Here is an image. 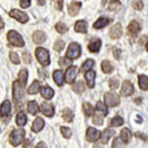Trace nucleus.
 <instances>
[{"label": "nucleus", "mask_w": 148, "mask_h": 148, "mask_svg": "<svg viewBox=\"0 0 148 148\" xmlns=\"http://www.w3.org/2000/svg\"><path fill=\"white\" fill-rule=\"evenodd\" d=\"M80 8H82V3H79V1L72 3L71 5L68 6V12H69V15H72V16L78 15V12H79Z\"/></svg>", "instance_id": "nucleus-18"}, {"label": "nucleus", "mask_w": 148, "mask_h": 148, "mask_svg": "<svg viewBox=\"0 0 148 148\" xmlns=\"http://www.w3.org/2000/svg\"><path fill=\"white\" fill-rule=\"evenodd\" d=\"M122 35V26L121 24H115L110 29V37L114 40L120 38Z\"/></svg>", "instance_id": "nucleus-11"}, {"label": "nucleus", "mask_w": 148, "mask_h": 148, "mask_svg": "<svg viewBox=\"0 0 148 148\" xmlns=\"http://www.w3.org/2000/svg\"><path fill=\"white\" fill-rule=\"evenodd\" d=\"M125 147V143L121 141V138L117 137V138H114V142L111 145V148H123Z\"/></svg>", "instance_id": "nucleus-41"}, {"label": "nucleus", "mask_w": 148, "mask_h": 148, "mask_svg": "<svg viewBox=\"0 0 148 148\" xmlns=\"http://www.w3.org/2000/svg\"><path fill=\"white\" fill-rule=\"evenodd\" d=\"M56 30H57L59 34H64V32L68 31V27L66 24H63V22H58V24L56 25Z\"/></svg>", "instance_id": "nucleus-43"}, {"label": "nucleus", "mask_w": 148, "mask_h": 148, "mask_svg": "<svg viewBox=\"0 0 148 148\" xmlns=\"http://www.w3.org/2000/svg\"><path fill=\"white\" fill-rule=\"evenodd\" d=\"M63 5V1H62V0H59V1L57 3V6H56V8H57V10H62V6Z\"/></svg>", "instance_id": "nucleus-51"}, {"label": "nucleus", "mask_w": 148, "mask_h": 148, "mask_svg": "<svg viewBox=\"0 0 148 148\" xmlns=\"http://www.w3.org/2000/svg\"><path fill=\"white\" fill-rule=\"evenodd\" d=\"M27 111L31 114V115H36L37 112L40 111V106L36 101H30L29 105H27Z\"/></svg>", "instance_id": "nucleus-27"}, {"label": "nucleus", "mask_w": 148, "mask_h": 148, "mask_svg": "<svg viewBox=\"0 0 148 148\" xmlns=\"http://www.w3.org/2000/svg\"><path fill=\"white\" fill-rule=\"evenodd\" d=\"M104 100L105 104L109 106H117L120 104V96L116 94V92H105L104 95Z\"/></svg>", "instance_id": "nucleus-5"}, {"label": "nucleus", "mask_w": 148, "mask_h": 148, "mask_svg": "<svg viewBox=\"0 0 148 148\" xmlns=\"http://www.w3.org/2000/svg\"><path fill=\"white\" fill-rule=\"evenodd\" d=\"M135 91V88H133V84L130 80H125L123 84L121 86V95L123 96H130L131 94H133Z\"/></svg>", "instance_id": "nucleus-9"}, {"label": "nucleus", "mask_w": 148, "mask_h": 148, "mask_svg": "<svg viewBox=\"0 0 148 148\" xmlns=\"http://www.w3.org/2000/svg\"><path fill=\"white\" fill-rule=\"evenodd\" d=\"M37 4L38 5H46V0H37Z\"/></svg>", "instance_id": "nucleus-54"}, {"label": "nucleus", "mask_w": 148, "mask_h": 148, "mask_svg": "<svg viewBox=\"0 0 148 148\" xmlns=\"http://www.w3.org/2000/svg\"><path fill=\"white\" fill-rule=\"evenodd\" d=\"M138 84H140V88L142 90L147 91L148 89V77L146 74H142V75L138 77Z\"/></svg>", "instance_id": "nucleus-25"}, {"label": "nucleus", "mask_w": 148, "mask_h": 148, "mask_svg": "<svg viewBox=\"0 0 148 148\" xmlns=\"http://www.w3.org/2000/svg\"><path fill=\"white\" fill-rule=\"evenodd\" d=\"M100 138V132L94 127H89L86 130V140L89 142H95Z\"/></svg>", "instance_id": "nucleus-10"}, {"label": "nucleus", "mask_w": 148, "mask_h": 148, "mask_svg": "<svg viewBox=\"0 0 148 148\" xmlns=\"http://www.w3.org/2000/svg\"><path fill=\"white\" fill-rule=\"evenodd\" d=\"M108 9L110 11H117L121 9V3H120V0H111L108 5Z\"/></svg>", "instance_id": "nucleus-31"}, {"label": "nucleus", "mask_w": 148, "mask_h": 148, "mask_svg": "<svg viewBox=\"0 0 148 148\" xmlns=\"http://www.w3.org/2000/svg\"><path fill=\"white\" fill-rule=\"evenodd\" d=\"M109 22H110V20L108 17H100L99 20H96L94 22V29L100 30V29H103V27H105L106 25L109 24Z\"/></svg>", "instance_id": "nucleus-24"}, {"label": "nucleus", "mask_w": 148, "mask_h": 148, "mask_svg": "<svg viewBox=\"0 0 148 148\" xmlns=\"http://www.w3.org/2000/svg\"><path fill=\"white\" fill-rule=\"evenodd\" d=\"M101 71L106 74H110L114 71V66L109 61H103V63H101Z\"/></svg>", "instance_id": "nucleus-28"}, {"label": "nucleus", "mask_w": 148, "mask_h": 148, "mask_svg": "<svg viewBox=\"0 0 148 148\" xmlns=\"http://www.w3.org/2000/svg\"><path fill=\"white\" fill-rule=\"evenodd\" d=\"M53 48H54V51H57V52H61V51L64 48V42L62 40H58L57 42L53 45Z\"/></svg>", "instance_id": "nucleus-44"}, {"label": "nucleus", "mask_w": 148, "mask_h": 148, "mask_svg": "<svg viewBox=\"0 0 148 148\" xmlns=\"http://www.w3.org/2000/svg\"><path fill=\"white\" fill-rule=\"evenodd\" d=\"M94 61L92 59H86V61L82 64V68H80V71L83 72V73H85V72H88V71H90V69L94 67Z\"/></svg>", "instance_id": "nucleus-33"}, {"label": "nucleus", "mask_w": 148, "mask_h": 148, "mask_svg": "<svg viewBox=\"0 0 148 148\" xmlns=\"http://www.w3.org/2000/svg\"><path fill=\"white\" fill-rule=\"evenodd\" d=\"M78 72H79V69H78V67H75V66H71V67H68L66 74H64V77H66L67 83H69V84H71V83H73V82H74V79H75L77 75H78Z\"/></svg>", "instance_id": "nucleus-8"}, {"label": "nucleus", "mask_w": 148, "mask_h": 148, "mask_svg": "<svg viewBox=\"0 0 148 148\" xmlns=\"http://www.w3.org/2000/svg\"><path fill=\"white\" fill-rule=\"evenodd\" d=\"M61 132H62L63 137H66V138H71L72 137V130L71 128H68V127H61Z\"/></svg>", "instance_id": "nucleus-45"}, {"label": "nucleus", "mask_w": 148, "mask_h": 148, "mask_svg": "<svg viewBox=\"0 0 148 148\" xmlns=\"http://www.w3.org/2000/svg\"><path fill=\"white\" fill-rule=\"evenodd\" d=\"M71 59H69L68 57H62L61 59H59V66L61 67H64V68H68V67H71Z\"/></svg>", "instance_id": "nucleus-42"}, {"label": "nucleus", "mask_w": 148, "mask_h": 148, "mask_svg": "<svg viewBox=\"0 0 148 148\" xmlns=\"http://www.w3.org/2000/svg\"><path fill=\"white\" fill-rule=\"evenodd\" d=\"M36 58L42 66H48L49 64V54H48V51L42 47H38L36 48Z\"/></svg>", "instance_id": "nucleus-4"}, {"label": "nucleus", "mask_w": 148, "mask_h": 148, "mask_svg": "<svg viewBox=\"0 0 148 148\" xmlns=\"http://www.w3.org/2000/svg\"><path fill=\"white\" fill-rule=\"evenodd\" d=\"M3 27H4V21H3V18L0 17V30H1Z\"/></svg>", "instance_id": "nucleus-56"}, {"label": "nucleus", "mask_w": 148, "mask_h": 148, "mask_svg": "<svg viewBox=\"0 0 148 148\" xmlns=\"http://www.w3.org/2000/svg\"><path fill=\"white\" fill-rule=\"evenodd\" d=\"M63 119H64V121H67V122H72L73 121V111L71 109H64L63 110Z\"/></svg>", "instance_id": "nucleus-36"}, {"label": "nucleus", "mask_w": 148, "mask_h": 148, "mask_svg": "<svg viewBox=\"0 0 148 148\" xmlns=\"http://www.w3.org/2000/svg\"><path fill=\"white\" fill-rule=\"evenodd\" d=\"M95 77H96V73L92 71V69H90V71L85 72V82L89 88H94L95 85Z\"/></svg>", "instance_id": "nucleus-13"}, {"label": "nucleus", "mask_w": 148, "mask_h": 148, "mask_svg": "<svg viewBox=\"0 0 148 148\" xmlns=\"http://www.w3.org/2000/svg\"><path fill=\"white\" fill-rule=\"evenodd\" d=\"M83 111H84L85 116L89 117V116H91V114L94 112V109H92V106L89 103H84L83 104Z\"/></svg>", "instance_id": "nucleus-38"}, {"label": "nucleus", "mask_w": 148, "mask_h": 148, "mask_svg": "<svg viewBox=\"0 0 148 148\" xmlns=\"http://www.w3.org/2000/svg\"><path fill=\"white\" fill-rule=\"evenodd\" d=\"M120 85V80H119V78L117 77H115V78H111V79L109 80V86H110V89H117Z\"/></svg>", "instance_id": "nucleus-40"}, {"label": "nucleus", "mask_w": 148, "mask_h": 148, "mask_svg": "<svg viewBox=\"0 0 148 148\" xmlns=\"http://www.w3.org/2000/svg\"><path fill=\"white\" fill-rule=\"evenodd\" d=\"M41 90V95H42V98L45 100H51L54 96V91L52 88H49L48 85H43L42 88H40Z\"/></svg>", "instance_id": "nucleus-12"}, {"label": "nucleus", "mask_w": 148, "mask_h": 148, "mask_svg": "<svg viewBox=\"0 0 148 148\" xmlns=\"http://www.w3.org/2000/svg\"><path fill=\"white\" fill-rule=\"evenodd\" d=\"M10 16L14 17L15 20H17L18 22H21V24H25V22L29 21V16H27V14L24 12V11H21V10H17V9L10 11Z\"/></svg>", "instance_id": "nucleus-7"}, {"label": "nucleus", "mask_w": 148, "mask_h": 148, "mask_svg": "<svg viewBox=\"0 0 148 148\" xmlns=\"http://www.w3.org/2000/svg\"><path fill=\"white\" fill-rule=\"evenodd\" d=\"M27 122V117H26V115L24 112H18L17 114V116H16V125L18 127H22V126H25Z\"/></svg>", "instance_id": "nucleus-29"}, {"label": "nucleus", "mask_w": 148, "mask_h": 148, "mask_svg": "<svg viewBox=\"0 0 148 148\" xmlns=\"http://www.w3.org/2000/svg\"><path fill=\"white\" fill-rule=\"evenodd\" d=\"M132 6H133V9H136V10H142L143 9V1H141V0H136V1H133Z\"/></svg>", "instance_id": "nucleus-47"}, {"label": "nucleus", "mask_w": 148, "mask_h": 148, "mask_svg": "<svg viewBox=\"0 0 148 148\" xmlns=\"http://www.w3.org/2000/svg\"><path fill=\"white\" fill-rule=\"evenodd\" d=\"M25 86L21 85L20 83L17 80L14 83V86H12V91H14V101L17 104V108H20L21 106V103L24 101L25 99Z\"/></svg>", "instance_id": "nucleus-1"}, {"label": "nucleus", "mask_w": 148, "mask_h": 148, "mask_svg": "<svg viewBox=\"0 0 148 148\" xmlns=\"http://www.w3.org/2000/svg\"><path fill=\"white\" fill-rule=\"evenodd\" d=\"M45 127V121L41 117H37L35 121H34V123H32V126H31V130L34 132H40L41 130H42Z\"/></svg>", "instance_id": "nucleus-20"}, {"label": "nucleus", "mask_w": 148, "mask_h": 148, "mask_svg": "<svg viewBox=\"0 0 148 148\" xmlns=\"http://www.w3.org/2000/svg\"><path fill=\"white\" fill-rule=\"evenodd\" d=\"M95 111H98V112H100L101 115H104V116L108 115V108H106V105L104 103H101V101H99V103L96 104Z\"/></svg>", "instance_id": "nucleus-34"}, {"label": "nucleus", "mask_w": 148, "mask_h": 148, "mask_svg": "<svg viewBox=\"0 0 148 148\" xmlns=\"http://www.w3.org/2000/svg\"><path fill=\"white\" fill-rule=\"evenodd\" d=\"M20 5L21 8H29L31 5V0H20Z\"/></svg>", "instance_id": "nucleus-49"}, {"label": "nucleus", "mask_w": 148, "mask_h": 148, "mask_svg": "<svg viewBox=\"0 0 148 148\" xmlns=\"http://www.w3.org/2000/svg\"><path fill=\"white\" fill-rule=\"evenodd\" d=\"M8 42L10 46H16V47H22L25 45V41L22 38V36L16 31H9Z\"/></svg>", "instance_id": "nucleus-2"}, {"label": "nucleus", "mask_w": 148, "mask_h": 148, "mask_svg": "<svg viewBox=\"0 0 148 148\" xmlns=\"http://www.w3.org/2000/svg\"><path fill=\"white\" fill-rule=\"evenodd\" d=\"M30 146H31V141H26L24 145V148H30Z\"/></svg>", "instance_id": "nucleus-53"}, {"label": "nucleus", "mask_w": 148, "mask_h": 148, "mask_svg": "<svg viewBox=\"0 0 148 148\" xmlns=\"http://www.w3.org/2000/svg\"><path fill=\"white\" fill-rule=\"evenodd\" d=\"M141 31V25H140V22L138 21H131V24L128 25V32L131 35H137L138 32Z\"/></svg>", "instance_id": "nucleus-22"}, {"label": "nucleus", "mask_w": 148, "mask_h": 148, "mask_svg": "<svg viewBox=\"0 0 148 148\" xmlns=\"http://www.w3.org/2000/svg\"><path fill=\"white\" fill-rule=\"evenodd\" d=\"M10 59H11V62L14 64H18V63H20V58H18L17 53H15V52H10Z\"/></svg>", "instance_id": "nucleus-46"}, {"label": "nucleus", "mask_w": 148, "mask_h": 148, "mask_svg": "<svg viewBox=\"0 0 148 148\" xmlns=\"http://www.w3.org/2000/svg\"><path fill=\"white\" fill-rule=\"evenodd\" d=\"M122 123H123V119L120 116H115L114 119H111L109 122L110 126H114V127H119V126H121Z\"/></svg>", "instance_id": "nucleus-37"}, {"label": "nucleus", "mask_w": 148, "mask_h": 148, "mask_svg": "<svg viewBox=\"0 0 148 148\" xmlns=\"http://www.w3.org/2000/svg\"><path fill=\"white\" fill-rule=\"evenodd\" d=\"M120 138H121V141L125 143V145H126V143H128L130 141H131V138H132L131 131H130L128 128H122L121 135H120Z\"/></svg>", "instance_id": "nucleus-23"}, {"label": "nucleus", "mask_w": 148, "mask_h": 148, "mask_svg": "<svg viewBox=\"0 0 148 148\" xmlns=\"http://www.w3.org/2000/svg\"><path fill=\"white\" fill-rule=\"evenodd\" d=\"M95 115H94V117H92V123L94 125H98V126H100V125H103L104 122V115H101L100 112H98V111H95Z\"/></svg>", "instance_id": "nucleus-35"}, {"label": "nucleus", "mask_w": 148, "mask_h": 148, "mask_svg": "<svg viewBox=\"0 0 148 148\" xmlns=\"http://www.w3.org/2000/svg\"><path fill=\"white\" fill-rule=\"evenodd\" d=\"M41 111L46 115V116H53V114H54V106L51 104V103H43L42 106H41Z\"/></svg>", "instance_id": "nucleus-15"}, {"label": "nucleus", "mask_w": 148, "mask_h": 148, "mask_svg": "<svg viewBox=\"0 0 148 148\" xmlns=\"http://www.w3.org/2000/svg\"><path fill=\"white\" fill-rule=\"evenodd\" d=\"M10 111H11V104H10V101L5 100L1 104V106H0V116H1V117L9 116V115H10Z\"/></svg>", "instance_id": "nucleus-14"}, {"label": "nucleus", "mask_w": 148, "mask_h": 148, "mask_svg": "<svg viewBox=\"0 0 148 148\" xmlns=\"http://www.w3.org/2000/svg\"><path fill=\"white\" fill-rule=\"evenodd\" d=\"M27 77H29V74H27V71H26V69H21L20 73H18V79H17V82L20 83L21 85H24V86H25L26 82H27Z\"/></svg>", "instance_id": "nucleus-30"}, {"label": "nucleus", "mask_w": 148, "mask_h": 148, "mask_svg": "<svg viewBox=\"0 0 148 148\" xmlns=\"http://www.w3.org/2000/svg\"><path fill=\"white\" fill-rule=\"evenodd\" d=\"M32 40H34V42L36 45H41V43H43L45 41H46V35H45V32L42 31H36L34 36H32Z\"/></svg>", "instance_id": "nucleus-19"}, {"label": "nucleus", "mask_w": 148, "mask_h": 148, "mask_svg": "<svg viewBox=\"0 0 148 148\" xmlns=\"http://www.w3.org/2000/svg\"><path fill=\"white\" fill-rule=\"evenodd\" d=\"M22 59H24V62H25V64H30L31 63V61H32V58H31V54L30 53H22Z\"/></svg>", "instance_id": "nucleus-48"}, {"label": "nucleus", "mask_w": 148, "mask_h": 148, "mask_svg": "<svg viewBox=\"0 0 148 148\" xmlns=\"http://www.w3.org/2000/svg\"><path fill=\"white\" fill-rule=\"evenodd\" d=\"M88 48H89V51L92 52V53H98L100 51V48H101V41L99 38L91 41V42L88 45Z\"/></svg>", "instance_id": "nucleus-21"}, {"label": "nucleus", "mask_w": 148, "mask_h": 148, "mask_svg": "<svg viewBox=\"0 0 148 148\" xmlns=\"http://www.w3.org/2000/svg\"><path fill=\"white\" fill-rule=\"evenodd\" d=\"M80 46L78 43H71L67 49V57L69 59H75L80 56Z\"/></svg>", "instance_id": "nucleus-6"}, {"label": "nucleus", "mask_w": 148, "mask_h": 148, "mask_svg": "<svg viewBox=\"0 0 148 148\" xmlns=\"http://www.w3.org/2000/svg\"><path fill=\"white\" fill-rule=\"evenodd\" d=\"M73 90L75 91L77 94H82V92L85 90L84 83H83V82H78V83H75V84H74V86H73Z\"/></svg>", "instance_id": "nucleus-39"}, {"label": "nucleus", "mask_w": 148, "mask_h": 148, "mask_svg": "<svg viewBox=\"0 0 148 148\" xmlns=\"http://www.w3.org/2000/svg\"><path fill=\"white\" fill-rule=\"evenodd\" d=\"M53 80H54V83L57 84L58 86H62L63 85V82H64V73L62 72V71H54L53 72Z\"/></svg>", "instance_id": "nucleus-17"}, {"label": "nucleus", "mask_w": 148, "mask_h": 148, "mask_svg": "<svg viewBox=\"0 0 148 148\" xmlns=\"http://www.w3.org/2000/svg\"><path fill=\"white\" fill-rule=\"evenodd\" d=\"M114 131L111 128H106V130H104V132L103 133H100V137H101V142L103 143H106L109 141V138L110 137H112L114 136Z\"/></svg>", "instance_id": "nucleus-26"}, {"label": "nucleus", "mask_w": 148, "mask_h": 148, "mask_svg": "<svg viewBox=\"0 0 148 148\" xmlns=\"http://www.w3.org/2000/svg\"><path fill=\"white\" fill-rule=\"evenodd\" d=\"M35 148H46V145L43 142H40V143H37V146Z\"/></svg>", "instance_id": "nucleus-52"}, {"label": "nucleus", "mask_w": 148, "mask_h": 148, "mask_svg": "<svg viewBox=\"0 0 148 148\" xmlns=\"http://www.w3.org/2000/svg\"><path fill=\"white\" fill-rule=\"evenodd\" d=\"M38 91H40V83L37 80H34V83H32L30 88L27 89V92H29L30 95H34V94H37Z\"/></svg>", "instance_id": "nucleus-32"}, {"label": "nucleus", "mask_w": 148, "mask_h": 148, "mask_svg": "<svg viewBox=\"0 0 148 148\" xmlns=\"http://www.w3.org/2000/svg\"><path fill=\"white\" fill-rule=\"evenodd\" d=\"M25 131L24 130H21V128H18V130H14V131L10 133V137H9V141H10V143L12 146H18L20 143L24 142L25 140Z\"/></svg>", "instance_id": "nucleus-3"}, {"label": "nucleus", "mask_w": 148, "mask_h": 148, "mask_svg": "<svg viewBox=\"0 0 148 148\" xmlns=\"http://www.w3.org/2000/svg\"><path fill=\"white\" fill-rule=\"evenodd\" d=\"M74 31L78 32V34H85V32L88 31V24L84 20L77 21L75 25H74Z\"/></svg>", "instance_id": "nucleus-16"}, {"label": "nucleus", "mask_w": 148, "mask_h": 148, "mask_svg": "<svg viewBox=\"0 0 148 148\" xmlns=\"http://www.w3.org/2000/svg\"><path fill=\"white\" fill-rule=\"evenodd\" d=\"M112 53H114V56H115V58H116V59H120V58H121V49H119V48H114Z\"/></svg>", "instance_id": "nucleus-50"}, {"label": "nucleus", "mask_w": 148, "mask_h": 148, "mask_svg": "<svg viewBox=\"0 0 148 148\" xmlns=\"http://www.w3.org/2000/svg\"><path fill=\"white\" fill-rule=\"evenodd\" d=\"M94 148H104L103 145H100V143H95L94 145Z\"/></svg>", "instance_id": "nucleus-55"}]
</instances>
